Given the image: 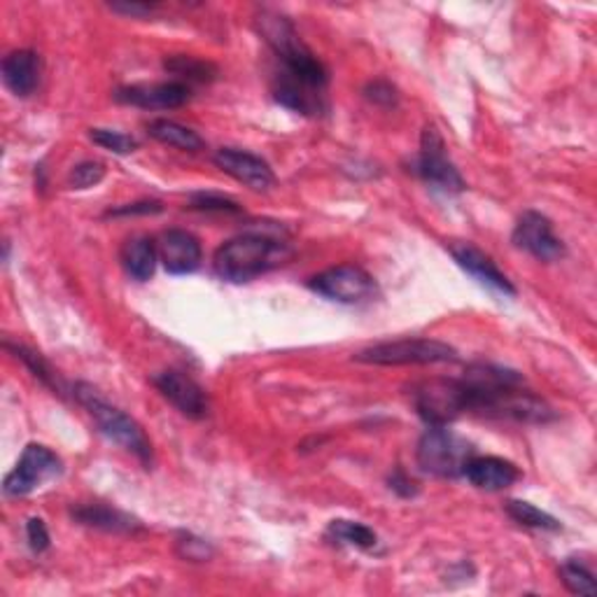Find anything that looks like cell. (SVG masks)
Wrapping results in <instances>:
<instances>
[{
	"instance_id": "obj_1",
	"label": "cell",
	"mask_w": 597,
	"mask_h": 597,
	"mask_svg": "<svg viewBox=\"0 0 597 597\" xmlns=\"http://www.w3.org/2000/svg\"><path fill=\"white\" fill-rule=\"evenodd\" d=\"M254 29L264 37V43L273 50L278 62L283 64L281 73L290 75L292 79H296V83L325 91L329 83L327 68L323 66L321 58L306 47L302 35L296 33L294 24L285 14L264 8L254 17Z\"/></svg>"
},
{
	"instance_id": "obj_2",
	"label": "cell",
	"mask_w": 597,
	"mask_h": 597,
	"mask_svg": "<svg viewBox=\"0 0 597 597\" xmlns=\"http://www.w3.org/2000/svg\"><path fill=\"white\" fill-rule=\"evenodd\" d=\"M290 257L292 250L283 241L262 234H243L215 252L213 267L227 283H250L257 275L285 264Z\"/></svg>"
},
{
	"instance_id": "obj_3",
	"label": "cell",
	"mask_w": 597,
	"mask_h": 597,
	"mask_svg": "<svg viewBox=\"0 0 597 597\" xmlns=\"http://www.w3.org/2000/svg\"><path fill=\"white\" fill-rule=\"evenodd\" d=\"M73 394H75V400L89 411L98 430H101L110 442L133 453L145 467L152 465V455H154L152 442L148 439L143 427L138 425L131 415H127L122 409H117L110 402H106L104 394L89 383H77L73 388Z\"/></svg>"
},
{
	"instance_id": "obj_4",
	"label": "cell",
	"mask_w": 597,
	"mask_h": 597,
	"mask_svg": "<svg viewBox=\"0 0 597 597\" xmlns=\"http://www.w3.org/2000/svg\"><path fill=\"white\" fill-rule=\"evenodd\" d=\"M357 362L376 367H406V365H444L455 362L457 350L436 338H400L365 348L355 355Z\"/></svg>"
},
{
	"instance_id": "obj_5",
	"label": "cell",
	"mask_w": 597,
	"mask_h": 597,
	"mask_svg": "<svg viewBox=\"0 0 597 597\" xmlns=\"http://www.w3.org/2000/svg\"><path fill=\"white\" fill-rule=\"evenodd\" d=\"M413 406L430 427H448L469 411V394L463 378H432L413 388Z\"/></svg>"
},
{
	"instance_id": "obj_6",
	"label": "cell",
	"mask_w": 597,
	"mask_h": 597,
	"mask_svg": "<svg viewBox=\"0 0 597 597\" xmlns=\"http://www.w3.org/2000/svg\"><path fill=\"white\" fill-rule=\"evenodd\" d=\"M474 448L448 427H430L417 444V465L439 479H457L465 474Z\"/></svg>"
},
{
	"instance_id": "obj_7",
	"label": "cell",
	"mask_w": 597,
	"mask_h": 597,
	"mask_svg": "<svg viewBox=\"0 0 597 597\" xmlns=\"http://www.w3.org/2000/svg\"><path fill=\"white\" fill-rule=\"evenodd\" d=\"M415 173L423 177V181L442 194H460L467 189L460 171L446 154V143L442 133L436 131L434 124L425 127L421 138V154H417Z\"/></svg>"
},
{
	"instance_id": "obj_8",
	"label": "cell",
	"mask_w": 597,
	"mask_h": 597,
	"mask_svg": "<svg viewBox=\"0 0 597 597\" xmlns=\"http://www.w3.org/2000/svg\"><path fill=\"white\" fill-rule=\"evenodd\" d=\"M62 457L43 444H29L19 457L17 467L6 476L3 490L10 497H26L37 490L45 481L62 474Z\"/></svg>"
},
{
	"instance_id": "obj_9",
	"label": "cell",
	"mask_w": 597,
	"mask_h": 597,
	"mask_svg": "<svg viewBox=\"0 0 597 597\" xmlns=\"http://www.w3.org/2000/svg\"><path fill=\"white\" fill-rule=\"evenodd\" d=\"M308 290L329 298V302L362 304L376 294V281L362 267L341 264L313 275Z\"/></svg>"
},
{
	"instance_id": "obj_10",
	"label": "cell",
	"mask_w": 597,
	"mask_h": 597,
	"mask_svg": "<svg viewBox=\"0 0 597 597\" xmlns=\"http://www.w3.org/2000/svg\"><path fill=\"white\" fill-rule=\"evenodd\" d=\"M513 246L530 252L540 262H555L565 254V246L553 234V225L546 215L525 210L513 229Z\"/></svg>"
},
{
	"instance_id": "obj_11",
	"label": "cell",
	"mask_w": 597,
	"mask_h": 597,
	"mask_svg": "<svg viewBox=\"0 0 597 597\" xmlns=\"http://www.w3.org/2000/svg\"><path fill=\"white\" fill-rule=\"evenodd\" d=\"M152 383L183 415L194 417V421L208 415V409H210L208 394L192 376L169 369V371L156 373Z\"/></svg>"
},
{
	"instance_id": "obj_12",
	"label": "cell",
	"mask_w": 597,
	"mask_h": 597,
	"mask_svg": "<svg viewBox=\"0 0 597 597\" xmlns=\"http://www.w3.org/2000/svg\"><path fill=\"white\" fill-rule=\"evenodd\" d=\"M189 87L185 83H159V85H129L115 91V101L143 110H173L189 101Z\"/></svg>"
},
{
	"instance_id": "obj_13",
	"label": "cell",
	"mask_w": 597,
	"mask_h": 597,
	"mask_svg": "<svg viewBox=\"0 0 597 597\" xmlns=\"http://www.w3.org/2000/svg\"><path fill=\"white\" fill-rule=\"evenodd\" d=\"M213 162L217 169L231 175L234 181L243 183L246 187H250L254 192H264V189L273 187V183H275V175H273L271 166L257 154L234 150V148H222V150L215 152Z\"/></svg>"
},
{
	"instance_id": "obj_14",
	"label": "cell",
	"mask_w": 597,
	"mask_h": 597,
	"mask_svg": "<svg viewBox=\"0 0 597 597\" xmlns=\"http://www.w3.org/2000/svg\"><path fill=\"white\" fill-rule=\"evenodd\" d=\"M159 250V262L173 275H187L194 273L202 267V243L198 238L183 229H171L164 231L156 243Z\"/></svg>"
},
{
	"instance_id": "obj_15",
	"label": "cell",
	"mask_w": 597,
	"mask_h": 597,
	"mask_svg": "<svg viewBox=\"0 0 597 597\" xmlns=\"http://www.w3.org/2000/svg\"><path fill=\"white\" fill-rule=\"evenodd\" d=\"M451 254H453V260L457 262V267L465 269L471 278H476V281L486 285L488 290L500 292L504 296H515L513 283L500 269H497V264L484 250H479L471 243H453Z\"/></svg>"
},
{
	"instance_id": "obj_16",
	"label": "cell",
	"mask_w": 597,
	"mask_h": 597,
	"mask_svg": "<svg viewBox=\"0 0 597 597\" xmlns=\"http://www.w3.org/2000/svg\"><path fill=\"white\" fill-rule=\"evenodd\" d=\"M467 481L474 488H481L488 492H500L507 490L509 486H513L515 481L521 479V471L513 463L504 460V457H471L465 467Z\"/></svg>"
},
{
	"instance_id": "obj_17",
	"label": "cell",
	"mask_w": 597,
	"mask_h": 597,
	"mask_svg": "<svg viewBox=\"0 0 597 597\" xmlns=\"http://www.w3.org/2000/svg\"><path fill=\"white\" fill-rule=\"evenodd\" d=\"M273 98L278 104L287 110H294L298 115H308L317 117L327 112V101H325V91L313 89L308 85L296 83L290 75L278 73L275 75V85H273Z\"/></svg>"
},
{
	"instance_id": "obj_18",
	"label": "cell",
	"mask_w": 597,
	"mask_h": 597,
	"mask_svg": "<svg viewBox=\"0 0 597 597\" xmlns=\"http://www.w3.org/2000/svg\"><path fill=\"white\" fill-rule=\"evenodd\" d=\"M40 73L43 62L33 50H17L3 58V83L19 98H26L37 89Z\"/></svg>"
},
{
	"instance_id": "obj_19",
	"label": "cell",
	"mask_w": 597,
	"mask_h": 597,
	"mask_svg": "<svg viewBox=\"0 0 597 597\" xmlns=\"http://www.w3.org/2000/svg\"><path fill=\"white\" fill-rule=\"evenodd\" d=\"M70 513L79 525L112 532V534H133L143 530V523L138 521L135 515L119 511L115 507H106V504H79Z\"/></svg>"
},
{
	"instance_id": "obj_20",
	"label": "cell",
	"mask_w": 597,
	"mask_h": 597,
	"mask_svg": "<svg viewBox=\"0 0 597 597\" xmlns=\"http://www.w3.org/2000/svg\"><path fill=\"white\" fill-rule=\"evenodd\" d=\"M159 262V250L156 243L148 236H135L129 238L122 248V267L133 278V281H150L154 275Z\"/></svg>"
},
{
	"instance_id": "obj_21",
	"label": "cell",
	"mask_w": 597,
	"mask_h": 597,
	"mask_svg": "<svg viewBox=\"0 0 597 597\" xmlns=\"http://www.w3.org/2000/svg\"><path fill=\"white\" fill-rule=\"evenodd\" d=\"M148 133L154 138V141H159L162 145H169V148H175V150H183V152L204 150L202 135L183 127V124L171 122V119H154V122H150V127H148Z\"/></svg>"
},
{
	"instance_id": "obj_22",
	"label": "cell",
	"mask_w": 597,
	"mask_h": 597,
	"mask_svg": "<svg viewBox=\"0 0 597 597\" xmlns=\"http://www.w3.org/2000/svg\"><path fill=\"white\" fill-rule=\"evenodd\" d=\"M325 536L332 544L355 546V549H365V551L373 549L378 542V536L371 528H367L362 523H355V521H346V519L332 521Z\"/></svg>"
},
{
	"instance_id": "obj_23",
	"label": "cell",
	"mask_w": 597,
	"mask_h": 597,
	"mask_svg": "<svg viewBox=\"0 0 597 597\" xmlns=\"http://www.w3.org/2000/svg\"><path fill=\"white\" fill-rule=\"evenodd\" d=\"M164 68L175 77L187 79V83H198V85L213 83V79L217 77V68L210 62H204V58H196L189 54L169 56L164 62Z\"/></svg>"
},
{
	"instance_id": "obj_24",
	"label": "cell",
	"mask_w": 597,
	"mask_h": 597,
	"mask_svg": "<svg viewBox=\"0 0 597 597\" xmlns=\"http://www.w3.org/2000/svg\"><path fill=\"white\" fill-rule=\"evenodd\" d=\"M6 350H10V352H14V357H17V360H22L26 367H29V371L37 378V381L40 383H43V386H47L54 394H58V397H64L66 392H64V383H62V378H58V373L43 360V357H40L35 350H31V348H26V346H14V344H10V341H6Z\"/></svg>"
},
{
	"instance_id": "obj_25",
	"label": "cell",
	"mask_w": 597,
	"mask_h": 597,
	"mask_svg": "<svg viewBox=\"0 0 597 597\" xmlns=\"http://www.w3.org/2000/svg\"><path fill=\"white\" fill-rule=\"evenodd\" d=\"M507 513L511 515V519L519 523V525H525V528H534V530H549V532H558L561 530V521L553 519L551 513L536 509L534 504L530 502H521V500H509L507 502Z\"/></svg>"
},
{
	"instance_id": "obj_26",
	"label": "cell",
	"mask_w": 597,
	"mask_h": 597,
	"mask_svg": "<svg viewBox=\"0 0 597 597\" xmlns=\"http://www.w3.org/2000/svg\"><path fill=\"white\" fill-rule=\"evenodd\" d=\"M561 579L567 586V590L574 595H595L597 593L593 572L579 558H569L561 565Z\"/></svg>"
},
{
	"instance_id": "obj_27",
	"label": "cell",
	"mask_w": 597,
	"mask_h": 597,
	"mask_svg": "<svg viewBox=\"0 0 597 597\" xmlns=\"http://www.w3.org/2000/svg\"><path fill=\"white\" fill-rule=\"evenodd\" d=\"M89 138L104 150H110L115 154H131L135 152L138 143L135 138L127 135V133H119V131H112V129H91L89 131Z\"/></svg>"
},
{
	"instance_id": "obj_28",
	"label": "cell",
	"mask_w": 597,
	"mask_h": 597,
	"mask_svg": "<svg viewBox=\"0 0 597 597\" xmlns=\"http://www.w3.org/2000/svg\"><path fill=\"white\" fill-rule=\"evenodd\" d=\"M104 177H106V166L101 162H83L70 171L68 185L73 189H89L101 183Z\"/></svg>"
},
{
	"instance_id": "obj_29",
	"label": "cell",
	"mask_w": 597,
	"mask_h": 597,
	"mask_svg": "<svg viewBox=\"0 0 597 597\" xmlns=\"http://www.w3.org/2000/svg\"><path fill=\"white\" fill-rule=\"evenodd\" d=\"M177 553H181L185 561L204 563L213 558V546L206 540H198L194 534H181L177 536Z\"/></svg>"
},
{
	"instance_id": "obj_30",
	"label": "cell",
	"mask_w": 597,
	"mask_h": 597,
	"mask_svg": "<svg viewBox=\"0 0 597 597\" xmlns=\"http://www.w3.org/2000/svg\"><path fill=\"white\" fill-rule=\"evenodd\" d=\"M192 208L196 210H206V213H238L236 202L220 194H194L192 196Z\"/></svg>"
},
{
	"instance_id": "obj_31",
	"label": "cell",
	"mask_w": 597,
	"mask_h": 597,
	"mask_svg": "<svg viewBox=\"0 0 597 597\" xmlns=\"http://www.w3.org/2000/svg\"><path fill=\"white\" fill-rule=\"evenodd\" d=\"M365 96L369 98L371 104L383 106V108L397 106V98H400V96H397V89L390 83H386V79H376V83L367 85Z\"/></svg>"
},
{
	"instance_id": "obj_32",
	"label": "cell",
	"mask_w": 597,
	"mask_h": 597,
	"mask_svg": "<svg viewBox=\"0 0 597 597\" xmlns=\"http://www.w3.org/2000/svg\"><path fill=\"white\" fill-rule=\"evenodd\" d=\"M26 540L35 553H43L50 549V532H47V525L43 519H29Z\"/></svg>"
},
{
	"instance_id": "obj_33",
	"label": "cell",
	"mask_w": 597,
	"mask_h": 597,
	"mask_svg": "<svg viewBox=\"0 0 597 597\" xmlns=\"http://www.w3.org/2000/svg\"><path fill=\"white\" fill-rule=\"evenodd\" d=\"M162 210H164V206L159 202H135V204H124L119 208H112L106 215L108 217H131V215H156Z\"/></svg>"
},
{
	"instance_id": "obj_34",
	"label": "cell",
	"mask_w": 597,
	"mask_h": 597,
	"mask_svg": "<svg viewBox=\"0 0 597 597\" xmlns=\"http://www.w3.org/2000/svg\"><path fill=\"white\" fill-rule=\"evenodd\" d=\"M390 488L397 492V495H402V497H413L417 492L415 484L409 479V476L402 471V469H397L392 476H390Z\"/></svg>"
},
{
	"instance_id": "obj_35",
	"label": "cell",
	"mask_w": 597,
	"mask_h": 597,
	"mask_svg": "<svg viewBox=\"0 0 597 597\" xmlns=\"http://www.w3.org/2000/svg\"><path fill=\"white\" fill-rule=\"evenodd\" d=\"M112 12L127 14V17H148L154 12V6L150 3H110Z\"/></svg>"
}]
</instances>
